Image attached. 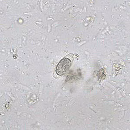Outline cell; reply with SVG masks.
Returning a JSON list of instances; mask_svg holds the SVG:
<instances>
[{"label": "cell", "mask_w": 130, "mask_h": 130, "mask_svg": "<svg viewBox=\"0 0 130 130\" xmlns=\"http://www.w3.org/2000/svg\"><path fill=\"white\" fill-rule=\"evenodd\" d=\"M74 60V57L73 54H70L67 55L61 59L56 69V73L59 76H62L67 73L70 70L73 61Z\"/></svg>", "instance_id": "obj_1"}]
</instances>
